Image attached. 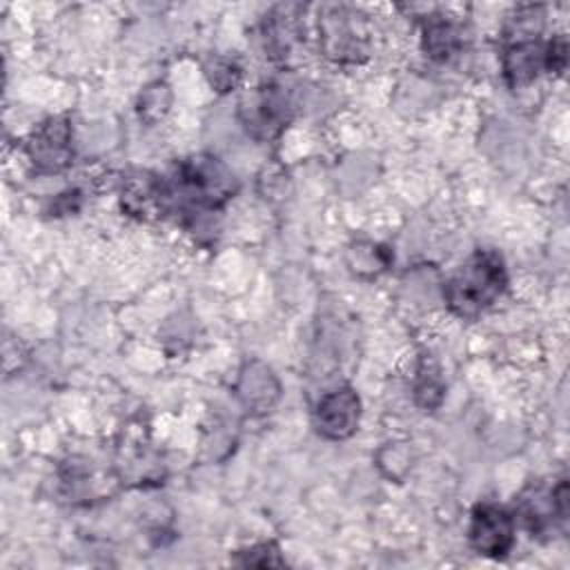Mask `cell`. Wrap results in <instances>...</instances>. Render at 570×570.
Listing matches in <instances>:
<instances>
[{
    "mask_svg": "<svg viewBox=\"0 0 570 570\" xmlns=\"http://www.w3.org/2000/svg\"><path fill=\"white\" fill-rule=\"evenodd\" d=\"M205 73H207L212 87L218 89V91H229L240 80L238 65L234 60H227V58H212L205 65Z\"/></svg>",
    "mask_w": 570,
    "mask_h": 570,
    "instance_id": "4fadbf2b",
    "label": "cell"
},
{
    "mask_svg": "<svg viewBox=\"0 0 570 570\" xmlns=\"http://www.w3.org/2000/svg\"><path fill=\"white\" fill-rule=\"evenodd\" d=\"M361 13L347 9V7H332L323 13V20L318 22L321 40L325 47V53L334 60H358L361 53H365V33L361 31L356 18Z\"/></svg>",
    "mask_w": 570,
    "mask_h": 570,
    "instance_id": "8992f818",
    "label": "cell"
},
{
    "mask_svg": "<svg viewBox=\"0 0 570 570\" xmlns=\"http://www.w3.org/2000/svg\"><path fill=\"white\" fill-rule=\"evenodd\" d=\"M503 76L510 87H521L534 80L539 69H546V45L534 40H510L503 49Z\"/></svg>",
    "mask_w": 570,
    "mask_h": 570,
    "instance_id": "30bf717a",
    "label": "cell"
},
{
    "mask_svg": "<svg viewBox=\"0 0 570 570\" xmlns=\"http://www.w3.org/2000/svg\"><path fill=\"white\" fill-rule=\"evenodd\" d=\"M468 539L479 554L501 559L514 543V517L501 505L479 503L470 517Z\"/></svg>",
    "mask_w": 570,
    "mask_h": 570,
    "instance_id": "5b68a950",
    "label": "cell"
},
{
    "mask_svg": "<svg viewBox=\"0 0 570 570\" xmlns=\"http://www.w3.org/2000/svg\"><path fill=\"white\" fill-rule=\"evenodd\" d=\"M414 392H416V403L421 407L434 410L443 399V383L439 379V372L432 370L430 365L425 370V363H423L421 370H419V381H416Z\"/></svg>",
    "mask_w": 570,
    "mask_h": 570,
    "instance_id": "7c38bea8",
    "label": "cell"
},
{
    "mask_svg": "<svg viewBox=\"0 0 570 570\" xmlns=\"http://www.w3.org/2000/svg\"><path fill=\"white\" fill-rule=\"evenodd\" d=\"M566 62H568V45L563 36H557L546 45V69L550 73L552 71L561 73L566 69Z\"/></svg>",
    "mask_w": 570,
    "mask_h": 570,
    "instance_id": "2e32d148",
    "label": "cell"
},
{
    "mask_svg": "<svg viewBox=\"0 0 570 570\" xmlns=\"http://www.w3.org/2000/svg\"><path fill=\"white\" fill-rule=\"evenodd\" d=\"M236 191L234 174L214 156H194L178 165L174 185H167L171 196L180 198L191 209H220Z\"/></svg>",
    "mask_w": 570,
    "mask_h": 570,
    "instance_id": "7a4b0ae2",
    "label": "cell"
},
{
    "mask_svg": "<svg viewBox=\"0 0 570 570\" xmlns=\"http://www.w3.org/2000/svg\"><path fill=\"white\" fill-rule=\"evenodd\" d=\"M287 102L278 87H258L240 102V118L256 138L276 136L287 122Z\"/></svg>",
    "mask_w": 570,
    "mask_h": 570,
    "instance_id": "ba28073f",
    "label": "cell"
},
{
    "mask_svg": "<svg viewBox=\"0 0 570 570\" xmlns=\"http://www.w3.org/2000/svg\"><path fill=\"white\" fill-rule=\"evenodd\" d=\"M27 156L40 174H58L67 169L73 160V134L69 118L51 116L40 122L27 140Z\"/></svg>",
    "mask_w": 570,
    "mask_h": 570,
    "instance_id": "277c9868",
    "label": "cell"
},
{
    "mask_svg": "<svg viewBox=\"0 0 570 570\" xmlns=\"http://www.w3.org/2000/svg\"><path fill=\"white\" fill-rule=\"evenodd\" d=\"M361 401L352 387H341L325 394L314 410L316 432L330 441H343L358 428Z\"/></svg>",
    "mask_w": 570,
    "mask_h": 570,
    "instance_id": "52a82bcc",
    "label": "cell"
},
{
    "mask_svg": "<svg viewBox=\"0 0 570 570\" xmlns=\"http://www.w3.org/2000/svg\"><path fill=\"white\" fill-rule=\"evenodd\" d=\"M463 47L461 24L448 16H430L423 24V49L432 60H448Z\"/></svg>",
    "mask_w": 570,
    "mask_h": 570,
    "instance_id": "8fae6325",
    "label": "cell"
},
{
    "mask_svg": "<svg viewBox=\"0 0 570 570\" xmlns=\"http://www.w3.org/2000/svg\"><path fill=\"white\" fill-rule=\"evenodd\" d=\"M169 107V91H167V85H160L156 82L154 87H149L145 91V96L140 98V116L151 120V111H156V118H160Z\"/></svg>",
    "mask_w": 570,
    "mask_h": 570,
    "instance_id": "9a60e30c",
    "label": "cell"
},
{
    "mask_svg": "<svg viewBox=\"0 0 570 570\" xmlns=\"http://www.w3.org/2000/svg\"><path fill=\"white\" fill-rule=\"evenodd\" d=\"M505 263L494 249H476L445 283L443 296L459 318H476L505 292Z\"/></svg>",
    "mask_w": 570,
    "mask_h": 570,
    "instance_id": "6da1fadb",
    "label": "cell"
},
{
    "mask_svg": "<svg viewBox=\"0 0 570 570\" xmlns=\"http://www.w3.org/2000/svg\"><path fill=\"white\" fill-rule=\"evenodd\" d=\"M122 209L138 218H158L169 209L167 183L156 178L154 174L138 171L122 183L120 191Z\"/></svg>",
    "mask_w": 570,
    "mask_h": 570,
    "instance_id": "9c48e42d",
    "label": "cell"
},
{
    "mask_svg": "<svg viewBox=\"0 0 570 570\" xmlns=\"http://www.w3.org/2000/svg\"><path fill=\"white\" fill-rule=\"evenodd\" d=\"M517 517L532 532V537L566 530L568 523V481L559 479L554 485L530 483L517 497Z\"/></svg>",
    "mask_w": 570,
    "mask_h": 570,
    "instance_id": "3957f363",
    "label": "cell"
},
{
    "mask_svg": "<svg viewBox=\"0 0 570 570\" xmlns=\"http://www.w3.org/2000/svg\"><path fill=\"white\" fill-rule=\"evenodd\" d=\"M236 563L267 568V566H283L285 561L281 559L278 548L274 543H258V546H252L247 550H240L238 557H236Z\"/></svg>",
    "mask_w": 570,
    "mask_h": 570,
    "instance_id": "5bb4252c",
    "label": "cell"
}]
</instances>
